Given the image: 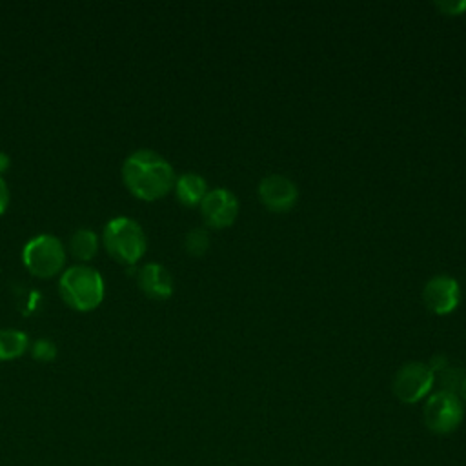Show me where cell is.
Masks as SVG:
<instances>
[{
	"label": "cell",
	"mask_w": 466,
	"mask_h": 466,
	"mask_svg": "<svg viewBox=\"0 0 466 466\" xmlns=\"http://www.w3.org/2000/svg\"><path fill=\"white\" fill-rule=\"evenodd\" d=\"M122 178L127 189L142 200H157L175 186L171 164L157 151L137 149L122 166Z\"/></svg>",
	"instance_id": "obj_1"
},
{
	"label": "cell",
	"mask_w": 466,
	"mask_h": 466,
	"mask_svg": "<svg viewBox=\"0 0 466 466\" xmlns=\"http://www.w3.org/2000/svg\"><path fill=\"white\" fill-rule=\"evenodd\" d=\"M62 299L75 309H95L104 299V279L91 266H73L64 271L58 282Z\"/></svg>",
	"instance_id": "obj_2"
},
{
	"label": "cell",
	"mask_w": 466,
	"mask_h": 466,
	"mask_svg": "<svg viewBox=\"0 0 466 466\" xmlns=\"http://www.w3.org/2000/svg\"><path fill=\"white\" fill-rule=\"evenodd\" d=\"M106 249L124 264H135L146 253V233L142 226L129 217L111 218L102 233Z\"/></svg>",
	"instance_id": "obj_3"
},
{
	"label": "cell",
	"mask_w": 466,
	"mask_h": 466,
	"mask_svg": "<svg viewBox=\"0 0 466 466\" xmlns=\"http://www.w3.org/2000/svg\"><path fill=\"white\" fill-rule=\"evenodd\" d=\"M22 260L33 275L47 279L62 269L66 262V249L55 235L40 233L25 242Z\"/></svg>",
	"instance_id": "obj_4"
},
{
	"label": "cell",
	"mask_w": 466,
	"mask_h": 466,
	"mask_svg": "<svg viewBox=\"0 0 466 466\" xmlns=\"http://www.w3.org/2000/svg\"><path fill=\"white\" fill-rule=\"evenodd\" d=\"M422 417L430 431L437 435H448L461 426L464 419V408L459 395L437 390L435 393L428 395Z\"/></svg>",
	"instance_id": "obj_5"
},
{
	"label": "cell",
	"mask_w": 466,
	"mask_h": 466,
	"mask_svg": "<svg viewBox=\"0 0 466 466\" xmlns=\"http://www.w3.org/2000/svg\"><path fill=\"white\" fill-rule=\"evenodd\" d=\"M435 380L428 364L419 360H410L402 364L391 382L395 397L404 404H415L430 395Z\"/></svg>",
	"instance_id": "obj_6"
},
{
	"label": "cell",
	"mask_w": 466,
	"mask_h": 466,
	"mask_svg": "<svg viewBox=\"0 0 466 466\" xmlns=\"http://www.w3.org/2000/svg\"><path fill=\"white\" fill-rule=\"evenodd\" d=\"M257 191L264 208L273 213L289 211L299 198L297 184L280 173H271L262 177Z\"/></svg>",
	"instance_id": "obj_7"
},
{
	"label": "cell",
	"mask_w": 466,
	"mask_h": 466,
	"mask_svg": "<svg viewBox=\"0 0 466 466\" xmlns=\"http://www.w3.org/2000/svg\"><path fill=\"white\" fill-rule=\"evenodd\" d=\"M200 213L208 226L211 228H228L237 220L238 200L235 193L226 187L209 189L204 200L200 202Z\"/></svg>",
	"instance_id": "obj_8"
},
{
	"label": "cell",
	"mask_w": 466,
	"mask_h": 466,
	"mask_svg": "<svg viewBox=\"0 0 466 466\" xmlns=\"http://www.w3.org/2000/svg\"><path fill=\"white\" fill-rule=\"evenodd\" d=\"M422 299L426 308L435 315H448L461 302V286L451 275H435L424 284Z\"/></svg>",
	"instance_id": "obj_9"
},
{
	"label": "cell",
	"mask_w": 466,
	"mask_h": 466,
	"mask_svg": "<svg viewBox=\"0 0 466 466\" xmlns=\"http://www.w3.org/2000/svg\"><path fill=\"white\" fill-rule=\"evenodd\" d=\"M138 286L147 297L164 300V299L171 297V293H173V277L164 266L151 262V264H146L140 268Z\"/></svg>",
	"instance_id": "obj_10"
},
{
	"label": "cell",
	"mask_w": 466,
	"mask_h": 466,
	"mask_svg": "<svg viewBox=\"0 0 466 466\" xmlns=\"http://www.w3.org/2000/svg\"><path fill=\"white\" fill-rule=\"evenodd\" d=\"M428 366L433 373L435 386H439L441 391H450L455 395L459 393L461 382L466 375L459 366H455L446 355H433Z\"/></svg>",
	"instance_id": "obj_11"
},
{
	"label": "cell",
	"mask_w": 466,
	"mask_h": 466,
	"mask_svg": "<svg viewBox=\"0 0 466 466\" xmlns=\"http://www.w3.org/2000/svg\"><path fill=\"white\" fill-rule=\"evenodd\" d=\"M173 187H175L178 202L187 208L200 206V202L204 200V197L209 191L206 178L195 171H187V173H182L180 177H177Z\"/></svg>",
	"instance_id": "obj_12"
},
{
	"label": "cell",
	"mask_w": 466,
	"mask_h": 466,
	"mask_svg": "<svg viewBox=\"0 0 466 466\" xmlns=\"http://www.w3.org/2000/svg\"><path fill=\"white\" fill-rule=\"evenodd\" d=\"M69 249L75 258L78 260H89L96 249H98V237L89 228H80L71 235Z\"/></svg>",
	"instance_id": "obj_13"
},
{
	"label": "cell",
	"mask_w": 466,
	"mask_h": 466,
	"mask_svg": "<svg viewBox=\"0 0 466 466\" xmlns=\"http://www.w3.org/2000/svg\"><path fill=\"white\" fill-rule=\"evenodd\" d=\"M27 350V335L20 329H0V360H11L20 357Z\"/></svg>",
	"instance_id": "obj_14"
},
{
	"label": "cell",
	"mask_w": 466,
	"mask_h": 466,
	"mask_svg": "<svg viewBox=\"0 0 466 466\" xmlns=\"http://www.w3.org/2000/svg\"><path fill=\"white\" fill-rule=\"evenodd\" d=\"M209 248V235L204 228H191L186 237H184V249L193 255V257H200L208 251Z\"/></svg>",
	"instance_id": "obj_15"
},
{
	"label": "cell",
	"mask_w": 466,
	"mask_h": 466,
	"mask_svg": "<svg viewBox=\"0 0 466 466\" xmlns=\"http://www.w3.org/2000/svg\"><path fill=\"white\" fill-rule=\"evenodd\" d=\"M31 353L36 360H42V362H47V360H53L56 357V346L49 340V339H38L33 348H31Z\"/></svg>",
	"instance_id": "obj_16"
},
{
	"label": "cell",
	"mask_w": 466,
	"mask_h": 466,
	"mask_svg": "<svg viewBox=\"0 0 466 466\" xmlns=\"http://www.w3.org/2000/svg\"><path fill=\"white\" fill-rule=\"evenodd\" d=\"M435 7L448 16H457L466 13V0H437Z\"/></svg>",
	"instance_id": "obj_17"
},
{
	"label": "cell",
	"mask_w": 466,
	"mask_h": 466,
	"mask_svg": "<svg viewBox=\"0 0 466 466\" xmlns=\"http://www.w3.org/2000/svg\"><path fill=\"white\" fill-rule=\"evenodd\" d=\"M7 202H9V189H7L5 180H4L2 175H0V215L5 211Z\"/></svg>",
	"instance_id": "obj_18"
},
{
	"label": "cell",
	"mask_w": 466,
	"mask_h": 466,
	"mask_svg": "<svg viewBox=\"0 0 466 466\" xmlns=\"http://www.w3.org/2000/svg\"><path fill=\"white\" fill-rule=\"evenodd\" d=\"M7 164H9V158H7V155L0 151V173H2V171L7 167Z\"/></svg>",
	"instance_id": "obj_19"
},
{
	"label": "cell",
	"mask_w": 466,
	"mask_h": 466,
	"mask_svg": "<svg viewBox=\"0 0 466 466\" xmlns=\"http://www.w3.org/2000/svg\"><path fill=\"white\" fill-rule=\"evenodd\" d=\"M459 393H461V397L464 399V402H466V375H464V379H462V382H461V390H459Z\"/></svg>",
	"instance_id": "obj_20"
}]
</instances>
